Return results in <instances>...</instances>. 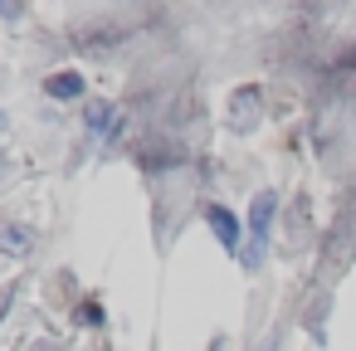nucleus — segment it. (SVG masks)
<instances>
[{"instance_id":"6e6552de","label":"nucleus","mask_w":356,"mask_h":351,"mask_svg":"<svg viewBox=\"0 0 356 351\" xmlns=\"http://www.w3.org/2000/svg\"><path fill=\"white\" fill-rule=\"evenodd\" d=\"M259 351H273V341H264V346H259Z\"/></svg>"},{"instance_id":"20e7f679","label":"nucleus","mask_w":356,"mask_h":351,"mask_svg":"<svg viewBox=\"0 0 356 351\" xmlns=\"http://www.w3.org/2000/svg\"><path fill=\"white\" fill-rule=\"evenodd\" d=\"M83 74L79 69H54L49 79H44V98H54V103H74V98H83Z\"/></svg>"},{"instance_id":"423d86ee","label":"nucleus","mask_w":356,"mask_h":351,"mask_svg":"<svg viewBox=\"0 0 356 351\" xmlns=\"http://www.w3.org/2000/svg\"><path fill=\"white\" fill-rule=\"evenodd\" d=\"M30 249H35V229L30 225H0V254L25 259Z\"/></svg>"},{"instance_id":"1a4fd4ad","label":"nucleus","mask_w":356,"mask_h":351,"mask_svg":"<svg viewBox=\"0 0 356 351\" xmlns=\"http://www.w3.org/2000/svg\"><path fill=\"white\" fill-rule=\"evenodd\" d=\"M0 127H6V108H0Z\"/></svg>"},{"instance_id":"7ed1b4c3","label":"nucleus","mask_w":356,"mask_h":351,"mask_svg":"<svg viewBox=\"0 0 356 351\" xmlns=\"http://www.w3.org/2000/svg\"><path fill=\"white\" fill-rule=\"evenodd\" d=\"M83 127H88L98 142H118V137H122V108H113V103H88V108H83Z\"/></svg>"},{"instance_id":"9d476101","label":"nucleus","mask_w":356,"mask_h":351,"mask_svg":"<svg viewBox=\"0 0 356 351\" xmlns=\"http://www.w3.org/2000/svg\"><path fill=\"white\" fill-rule=\"evenodd\" d=\"M0 166H6V161H0Z\"/></svg>"},{"instance_id":"39448f33","label":"nucleus","mask_w":356,"mask_h":351,"mask_svg":"<svg viewBox=\"0 0 356 351\" xmlns=\"http://www.w3.org/2000/svg\"><path fill=\"white\" fill-rule=\"evenodd\" d=\"M259 98H264V93H259L254 83H249V88H239V93L229 98V117H234V127H239V132H249V127L259 122Z\"/></svg>"},{"instance_id":"f257e3e1","label":"nucleus","mask_w":356,"mask_h":351,"mask_svg":"<svg viewBox=\"0 0 356 351\" xmlns=\"http://www.w3.org/2000/svg\"><path fill=\"white\" fill-rule=\"evenodd\" d=\"M273 215H278V190H254V200H249V215H244L249 244H244V254H239L244 273H259V263H264V249H268Z\"/></svg>"},{"instance_id":"f03ea898","label":"nucleus","mask_w":356,"mask_h":351,"mask_svg":"<svg viewBox=\"0 0 356 351\" xmlns=\"http://www.w3.org/2000/svg\"><path fill=\"white\" fill-rule=\"evenodd\" d=\"M200 215H205V225H210L215 244H220L225 254H234V259H239V254H244V244H249V229H244V220H239L229 205H220V200H210Z\"/></svg>"},{"instance_id":"0eeeda50","label":"nucleus","mask_w":356,"mask_h":351,"mask_svg":"<svg viewBox=\"0 0 356 351\" xmlns=\"http://www.w3.org/2000/svg\"><path fill=\"white\" fill-rule=\"evenodd\" d=\"M79 322H83V327H103V322H108V317H103V302H98V297H83V302H79Z\"/></svg>"}]
</instances>
